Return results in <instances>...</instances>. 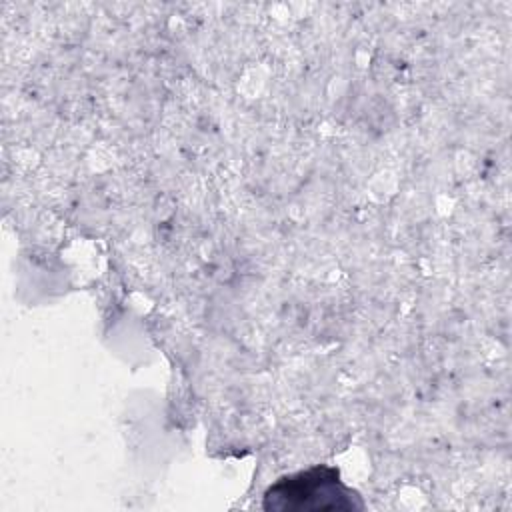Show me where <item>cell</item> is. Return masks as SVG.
<instances>
[{
  "instance_id": "obj_1",
  "label": "cell",
  "mask_w": 512,
  "mask_h": 512,
  "mask_svg": "<svg viewBox=\"0 0 512 512\" xmlns=\"http://www.w3.org/2000/svg\"><path fill=\"white\" fill-rule=\"evenodd\" d=\"M262 506L274 512H348L364 508V502L340 480L338 468L320 464L278 478L264 492Z\"/></svg>"
}]
</instances>
